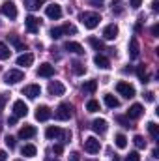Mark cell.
<instances>
[{
  "mask_svg": "<svg viewBox=\"0 0 159 161\" xmlns=\"http://www.w3.org/2000/svg\"><path fill=\"white\" fill-rule=\"evenodd\" d=\"M116 90H118L120 96H123V97H127V99H131V97H135V86L133 84H129V82H125V80H120L118 84H116Z\"/></svg>",
  "mask_w": 159,
  "mask_h": 161,
  "instance_id": "3",
  "label": "cell"
},
{
  "mask_svg": "<svg viewBox=\"0 0 159 161\" xmlns=\"http://www.w3.org/2000/svg\"><path fill=\"white\" fill-rule=\"evenodd\" d=\"M133 142H135V146H137L139 150L146 148V141H144V137H142V135H135V137H133Z\"/></svg>",
  "mask_w": 159,
  "mask_h": 161,
  "instance_id": "33",
  "label": "cell"
},
{
  "mask_svg": "<svg viewBox=\"0 0 159 161\" xmlns=\"http://www.w3.org/2000/svg\"><path fill=\"white\" fill-rule=\"evenodd\" d=\"M71 69H73V73H75V75H84V71H86V68H84V64H80L79 60H75V62H71Z\"/></svg>",
  "mask_w": 159,
  "mask_h": 161,
  "instance_id": "27",
  "label": "cell"
},
{
  "mask_svg": "<svg viewBox=\"0 0 159 161\" xmlns=\"http://www.w3.org/2000/svg\"><path fill=\"white\" fill-rule=\"evenodd\" d=\"M23 79H25V73L21 69H9L4 75V82L6 84H17V82H21Z\"/></svg>",
  "mask_w": 159,
  "mask_h": 161,
  "instance_id": "5",
  "label": "cell"
},
{
  "mask_svg": "<svg viewBox=\"0 0 159 161\" xmlns=\"http://www.w3.org/2000/svg\"><path fill=\"white\" fill-rule=\"evenodd\" d=\"M125 161H140V156H139V152H129V156L125 158Z\"/></svg>",
  "mask_w": 159,
  "mask_h": 161,
  "instance_id": "41",
  "label": "cell"
},
{
  "mask_svg": "<svg viewBox=\"0 0 159 161\" xmlns=\"http://www.w3.org/2000/svg\"><path fill=\"white\" fill-rule=\"evenodd\" d=\"M9 54H11L9 47H8L6 43H0V60H8V58H9Z\"/></svg>",
  "mask_w": 159,
  "mask_h": 161,
  "instance_id": "31",
  "label": "cell"
},
{
  "mask_svg": "<svg viewBox=\"0 0 159 161\" xmlns=\"http://www.w3.org/2000/svg\"><path fill=\"white\" fill-rule=\"evenodd\" d=\"M6 159H8V154L4 150H0V161H6Z\"/></svg>",
  "mask_w": 159,
  "mask_h": 161,
  "instance_id": "49",
  "label": "cell"
},
{
  "mask_svg": "<svg viewBox=\"0 0 159 161\" xmlns=\"http://www.w3.org/2000/svg\"><path fill=\"white\" fill-rule=\"evenodd\" d=\"M112 13H116V15H120L122 11H123V2L122 0H112Z\"/></svg>",
  "mask_w": 159,
  "mask_h": 161,
  "instance_id": "35",
  "label": "cell"
},
{
  "mask_svg": "<svg viewBox=\"0 0 159 161\" xmlns=\"http://www.w3.org/2000/svg\"><path fill=\"white\" fill-rule=\"evenodd\" d=\"M88 43L96 49V51H103L105 49V45H103V41H99L97 38H88Z\"/></svg>",
  "mask_w": 159,
  "mask_h": 161,
  "instance_id": "34",
  "label": "cell"
},
{
  "mask_svg": "<svg viewBox=\"0 0 159 161\" xmlns=\"http://www.w3.org/2000/svg\"><path fill=\"white\" fill-rule=\"evenodd\" d=\"M92 129H94L96 133L103 135V133L107 131V120H103V118H96V120L92 122Z\"/></svg>",
  "mask_w": 159,
  "mask_h": 161,
  "instance_id": "18",
  "label": "cell"
},
{
  "mask_svg": "<svg viewBox=\"0 0 159 161\" xmlns=\"http://www.w3.org/2000/svg\"><path fill=\"white\" fill-rule=\"evenodd\" d=\"M86 111H88V113H97V111H99V101L90 99V101L86 103Z\"/></svg>",
  "mask_w": 159,
  "mask_h": 161,
  "instance_id": "32",
  "label": "cell"
},
{
  "mask_svg": "<svg viewBox=\"0 0 159 161\" xmlns=\"http://www.w3.org/2000/svg\"><path fill=\"white\" fill-rule=\"evenodd\" d=\"M142 113H144L142 105H140V103H135V105H131V107H129V111H127V118L137 120V118H140V116H142Z\"/></svg>",
  "mask_w": 159,
  "mask_h": 161,
  "instance_id": "14",
  "label": "cell"
},
{
  "mask_svg": "<svg viewBox=\"0 0 159 161\" xmlns=\"http://www.w3.org/2000/svg\"><path fill=\"white\" fill-rule=\"evenodd\" d=\"M114 142H116V146H118L120 150H123V148L127 146V139H125V135H122V133H118V135L114 137Z\"/></svg>",
  "mask_w": 159,
  "mask_h": 161,
  "instance_id": "29",
  "label": "cell"
},
{
  "mask_svg": "<svg viewBox=\"0 0 159 161\" xmlns=\"http://www.w3.org/2000/svg\"><path fill=\"white\" fill-rule=\"evenodd\" d=\"M139 54H140V47H139V41L133 38V40L129 41V58H133V60H135V58H139Z\"/></svg>",
  "mask_w": 159,
  "mask_h": 161,
  "instance_id": "22",
  "label": "cell"
},
{
  "mask_svg": "<svg viewBox=\"0 0 159 161\" xmlns=\"http://www.w3.org/2000/svg\"><path fill=\"white\" fill-rule=\"evenodd\" d=\"M64 92H66V86L60 80H51L49 82V94L51 96H64Z\"/></svg>",
  "mask_w": 159,
  "mask_h": 161,
  "instance_id": "10",
  "label": "cell"
},
{
  "mask_svg": "<svg viewBox=\"0 0 159 161\" xmlns=\"http://www.w3.org/2000/svg\"><path fill=\"white\" fill-rule=\"evenodd\" d=\"M0 71H2V68H0Z\"/></svg>",
  "mask_w": 159,
  "mask_h": 161,
  "instance_id": "51",
  "label": "cell"
},
{
  "mask_svg": "<svg viewBox=\"0 0 159 161\" xmlns=\"http://www.w3.org/2000/svg\"><path fill=\"white\" fill-rule=\"evenodd\" d=\"M25 26H26V30H28V32L36 34V32L40 30V19H38V17H34V15H28V17L25 19Z\"/></svg>",
  "mask_w": 159,
  "mask_h": 161,
  "instance_id": "9",
  "label": "cell"
},
{
  "mask_svg": "<svg viewBox=\"0 0 159 161\" xmlns=\"http://www.w3.org/2000/svg\"><path fill=\"white\" fill-rule=\"evenodd\" d=\"M21 154H23L25 158H34V156L38 154V148H36L34 144H25V146L21 148Z\"/></svg>",
  "mask_w": 159,
  "mask_h": 161,
  "instance_id": "23",
  "label": "cell"
},
{
  "mask_svg": "<svg viewBox=\"0 0 159 161\" xmlns=\"http://www.w3.org/2000/svg\"><path fill=\"white\" fill-rule=\"evenodd\" d=\"M28 114V107H26V103L25 101H15L13 103V116H17V118H21V116H26Z\"/></svg>",
  "mask_w": 159,
  "mask_h": 161,
  "instance_id": "11",
  "label": "cell"
},
{
  "mask_svg": "<svg viewBox=\"0 0 159 161\" xmlns=\"http://www.w3.org/2000/svg\"><path fill=\"white\" fill-rule=\"evenodd\" d=\"M15 122H17V116H9V118H8V124H9V125H13Z\"/></svg>",
  "mask_w": 159,
  "mask_h": 161,
  "instance_id": "50",
  "label": "cell"
},
{
  "mask_svg": "<svg viewBox=\"0 0 159 161\" xmlns=\"http://www.w3.org/2000/svg\"><path fill=\"white\" fill-rule=\"evenodd\" d=\"M8 40H9V43L17 49V51H25L26 49V45L23 43V41L19 40V36H15V34H11V36H8Z\"/></svg>",
  "mask_w": 159,
  "mask_h": 161,
  "instance_id": "24",
  "label": "cell"
},
{
  "mask_svg": "<svg viewBox=\"0 0 159 161\" xmlns=\"http://www.w3.org/2000/svg\"><path fill=\"white\" fill-rule=\"evenodd\" d=\"M152 34H154V36L159 34V25H154V26H152Z\"/></svg>",
  "mask_w": 159,
  "mask_h": 161,
  "instance_id": "48",
  "label": "cell"
},
{
  "mask_svg": "<svg viewBox=\"0 0 159 161\" xmlns=\"http://www.w3.org/2000/svg\"><path fill=\"white\" fill-rule=\"evenodd\" d=\"M4 141H6V146H8L9 150H13V148H15V139H13L11 135H8V137H6Z\"/></svg>",
  "mask_w": 159,
  "mask_h": 161,
  "instance_id": "39",
  "label": "cell"
},
{
  "mask_svg": "<svg viewBox=\"0 0 159 161\" xmlns=\"http://www.w3.org/2000/svg\"><path fill=\"white\" fill-rule=\"evenodd\" d=\"M99 21H101V15L96 13V11H84V13H80V23H82L88 30H94V28L99 25Z\"/></svg>",
  "mask_w": 159,
  "mask_h": 161,
  "instance_id": "1",
  "label": "cell"
},
{
  "mask_svg": "<svg viewBox=\"0 0 159 161\" xmlns=\"http://www.w3.org/2000/svg\"><path fill=\"white\" fill-rule=\"evenodd\" d=\"M73 111V107L69 105V103H60L58 105V109H56V118L58 120H62V122H66V120H69L71 118V113Z\"/></svg>",
  "mask_w": 159,
  "mask_h": 161,
  "instance_id": "4",
  "label": "cell"
},
{
  "mask_svg": "<svg viewBox=\"0 0 159 161\" xmlns=\"http://www.w3.org/2000/svg\"><path fill=\"white\" fill-rule=\"evenodd\" d=\"M15 62H17V66H21V68H28V66H32V62H34V54H32V53H25V54H21Z\"/></svg>",
  "mask_w": 159,
  "mask_h": 161,
  "instance_id": "16",
  "label": "cell"
},
{
  "mask_svg": "<svg viewBox=\"0 0 159 161\" xmlns=\"http://www.w3.org/2000/svg\"><path fill=\"white\" fill-rule=\"evenodd\" d=\"M140 2H142V0H131V8H135V9H137V8L140 6Z\"/></svg>",
  "mask_w": 159,
  "mask_h": 161,
  "instance_id": "46",
  "label": "cell"
},
{
  "mask_svg": "<svg viewBox=\"0 0 159 161\" xmlns=\"http://www.w3.org/2000/svg\"><path fill=\"white\" fill-rule=\"evenodd\" d=\"M103 38L105 40H116L118 38V25H107L105 30H103Z\"/></svg>",
  "mask_w": 159,
  "mask_h": 161,
  "instance_id": "13",
  "label": "cell"
},
{
  "mask_svg": "<svg viewBox=\"0 0 159 161\" xmlns=\"http://www.w3.org/2000/svg\"><path fill=\"white\" fill-rule=\"evenodd\" d=\"M148 131H150L152 139H156V141L159 139V125L156 122H150V124H148Z\"/></svg>",
  "mask_w": 159,
  "mask_h": 161,
  "instance_id": "28",
  "label": "cell"
},
{
  "mask_svg": "<svg viewBox=\"0 0 159 161\" xmlns=\"http://www.w3.org/2000/svg\"><path fill=\"white\" fill-rule=\"evenodd\" d=\"M23 94H25L28 99H36V97L41 94L40 84H26V86L23 88Z\"/></svg>",
  "mask_w": 159,
  "mask_h": 161,
  "instance_id": "8",
  "label": "cell"
},
{
  "mask_svg": "<svg viewBox=\"0 0 159 161\" xmlns=\"http://www.w3.org/2000/svg\"><path fill=\"white\" fill-rule=\"evenodd\" d=\"M0 11H2V15L8 17L9 21L17 19V6H15V2H11V0H6V2L0 6Z\"/></svg>",
  "mask_w": 159,
  "mask_h": 161,
  "instance_id": "2",
  "label": "cell"
},
{
  "mask_svg": "<svg viewBox=\"0 0 159 161\" xmlns=\"http://www.w3.org/2000/svg\"><path fill=\"white\" fill-rule=\"evenodd\" d=\"M45 137L47 139H60L62 137V129L58 127V125H51V127H47V131H45Z\"/></svg>",
  "mask_w": 159,
  "mask_h": 161,
  "instance_id": "21",
  "label": "cell"
},
{
  "mask_svg": "<svg viewBox=\"0 0 159 161\" xmlns=\"http://www.w3.org/2000/svg\"><path fill=\"white\" fill-rule=\"evenodd\" d=\"M6 103H8V94H0V113H2Z\"/></svg>",
  "mask_w": 159,
  "mask_h": 161,
  "instance_id": "42",
  "label": "cell"
},
{
  "mask_svg": "<svg viewBox=\"0 0 159 161\" xmlns=\"http://www.w3.org/2000/svg\"><path fill=\"white\" fill-rule=\"evenodd\" d=\"M96 88H97L96 80H84V84H82V92H88V94H94Z\"/></svg>",
  "mask_w": 159,
  "mask_h": 161,
  "instance_id": "26",
  "label": "cell"
},
{
  "mask_svg": "<svg viewBox=\"0 0 159 161\" xmlns=\"http://www.w3.org/2000/svg\"><path fill=\"white\" fill-rule=\"evenodd\" d=\"M45 15L49 17V19H60L62 17V8L58 6V4H49L47 8H45Z\"/></svg>",
  "mask_w": 159,
  "mask_h": 161,
  "instance_id": "7",
  "label": "cell"
},
{
  "mask_svg": "<svg viewBox=\"0 0 159 161\" xmlns=\"http://www.w3.org/2000/svg\"><path fill=\"white\" fill-rule=\"evenodd\" d=\"M84 150L88 154H97L101 150V144L96 137H88V139H84Z\"/></svg>",
  "mask_w": 159,
  "mask_h": 161,
  "instance_id": "6",
  "label": "cell"
},
{
  "mask_svg": "<svg viewBox=\"0 0 159 161\" xmlns=\"http://www.w3.org/2000/svg\"><path fill=\"white\" fill-rule=\"evenodd\" d=\"M103 99H105V105H107V107H111V109H116V107L120 105V101L112 96V94H105V97H103Z\"/></svg>",
  "mask_w": 159,
  "mask_h": 161,
  "instance_id": "25",
  "label": "cell"
},
{
  "mask_svg": "<svg viewBox=\"0 0 159 161\" xmlns=\"http://www.w3.org/2000/svg\"><path fill=\"white\" fill-rule=\"evenodd\" d=\"M52 152H54L56 156H60V154L64 152V146H62V144H54V146H52Z\"/></svg>",
  "mask_w": 159,
  "mask_h": 161,
  "instance_id": "43",
  "label": "cell"
},
{
  "mask_svg": "<svg viewBox=\"0 0 159 161\" xmlns=\"http://www.w3.org/2000/svg\"><path fill=\"white\" fill-rule=\"evenodd\" d=\"M38 75L40 77H52L54 75V66H51L49 62H43V64H40V68H38Z\"/></svg>",
  "mask_w": 159,
  "mask_h": 161,
  "instance_id": "12",
  "label": "cell"
},
{
  "mask_svg": "<svg viewBox=\"0 0 159 161\" xmlns=\"http://www.w3.org/2000/svg\"><path fill=\"white\" fill-rule=\"evenodd\" d=\"M152 9H154V11H159V2H157V0H154V2H152Z\"/></svg>",
  "mask_w": 159,
  "mask_h": 161,
  "instance_id": "47",
  "label": "cell"
},
{
  "mask_svg": "<svg viewBox=\"0 0 159 161\" xmlns=\"http://www.w3.org/2000/svg\"><path fill=\"white\" fill-rule=\"evenodd\" d=\"M154 99H156L154 92H148V94H146V101H154Z\"/></svg>",
  "mask_w": 159,
  "mask_h": 161,
  "instance_id": "45",
  "label": "cell"
},
{
  "mask_svg": "<svg viewBox=\"0 0 159 161\" xmlns=\"http://www.w3.org/2000/svg\"><path fill=\"white\" fill-rule=\"evenodd\" d=\"M116 122H118V124H122L123 127H131V125H129V118H127V116H116Z\"/></svg>",
  "mask_w": 159,
  "mask_h": 161,
  "instance_id": "40",
  "label": "cell"
},
{
  "mask_svg": "<svg viewBox=\"0 0 159 161\" xmlns=\"http://www.w3.org/2000/svg\"><path fill=\"white\" fill-rule=\"evenodd\" d=\"M64 49H66V51H69V53H75V54H84L82 45L77 43V41H66V43H64Z\"/></svg>",
  "mask_w": 159,
  "mask_h": 161,
  "instance_id": "17",
  "label": "cell"
},
{
  "mask_svg": "<svg viewBox=\"0 0 159 161\" xmlns=\"http://www.w3.org/2000/svg\"><path fill=\"white\" fill-rule=\"evenodd\" d=\"M49 118H51V109L47 105H40L36 109V120L45 122V120H49Z\"/></svg>",
  "mask_w": 159,
  "mask_h": 161,
  "instance_id": "15",
  "label": "cell"
},
{
  "mask_svg": "<svg viewBox=\"0 0 159 161\" xmlns=\"http://www.w3.org/2000/svg\"><path fill=\"white\" fill-rule=\"evenodd\" d=\"M69 161H80V156L77 152H71V154H69Z\"/></svg>",
  "mask_w": 159,
  "mask_h": 161,
  "instance_id": "44",
  "label": "cell"
},
{
  "mask_svg": "<svg viewBox=\"0 0 159 161\" xmlns=\"http://www.w3.org/2000/svg\"><path fill=\"white\" fill-rule=\"evenodd\" d=\"M36 133H38V131H36L34 125H25V127L19 129V137H21V139H32Z\"/></svg>",
  "mask_w": 159,
  "mask_h": 161,
  "instance_id": "20",
  "label": "cell"
},
{
  "mask_svg": "<svg viewBox=\"0 0 159 161\" xmlns=\"http://www.w3.org/2000/svg\"><path fill=\"white\" fill-rule=\"evenodd\" d=\"M62 32H64V34H77V28H75L73 25H69V23H68V25H64V26H62Z\"/></svg>",
  "mask_w": 159,
  "mask_h": 161,
  "instance_id": "38",
  "label": "cell"
},
{
  "mask_svg": "<svg viewBox=\"0 0 159 161\" xmlns=\"http://www.w3.org/2000/svg\"><path fill=\"white\" fill-rule=\"evenodd\" d=\"M25 4H26L28 9H38L41 4H43V0H25Z\"/></svg>",
  "mask_w": 159,
  "mask_h": 161,
  "instance_id": "36",
  "label": "cell"
},
{
  "mask_svg": "<svg viewBox=\"0 0 159 161\" xmlns=\"http://www.w3.org/2000/svg\"><path fill=\"white\" fill-rule=\"evenodd\" d=\"M137 77H139V80L144 84V82H148V73H146V69H144V66H139L137 68Z\"/></svg>",
  "mask_w": 159,
  "mask_h": 161,
  "instance_id": "30",
  "label": "cell"
},
{
  "mask_svg": "<svg viewBox=\"0 0 159 161\" xmlns=\"http://www.w3.org/2000/svg\"><path fill=\"white\" fill-rule=\"evenodd\" d=\"M62 36H64V32H62V26L51 28V38H52V40H58V38H62Z\"/></svg>",
  "mask_w": 159,
  "mask_h": 161,
  "instance_id": "37",
  "label": "cell"
},
{
  "mask_svg": "<svg viewBox=\"0 0 159 161\" xmlns=\"http://www.w3.org/2000/svg\"><path fill=\"white\" fill-rule=\"evenodd\" d=\"M94 64H96L97 68H101V69H109V68H111L109 58L103 56V54H96V56H94Z\"/></svg>",
  "mask_w": 159,
  "mask_h": 161,
  "instance_id": "19",
  "label": "cell"
}]
</instances>
